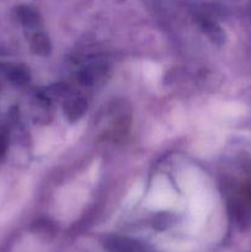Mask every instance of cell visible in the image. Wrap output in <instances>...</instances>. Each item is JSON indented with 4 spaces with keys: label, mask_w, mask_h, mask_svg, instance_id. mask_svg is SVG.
<instances>
[{
    "label": "cell",
    "mask_w": 251,
    "mask_h": 252,
    "mask_svg": "<svg viewBox=\"0 0 251 252\" xmlns=\"http://www.w3.org/2000/svg\"><path fill=\"white\" fill-rule=\"evenodd\" d=\"M63 110L65 117L71 122H74V121H78L79 118L83 117L84 113L88 110V103L81 97L68 98L64 102Z\"/></svg>",
    "instance_id": "6da1fadb"
},
{
    "label": "cell",
    "mask_w": 251,
    "mask_h": 252,
    "mask_svg": "<svg viewBox=\"0 0 251 252\" xmlns=\"http://www.w3.org/2000/svg\"><path fill=\"white\" fill-rule=\"evenodd\" d=\"M203 33L212 41V43L217 46H221L225 42V32L220 29L217 24L211 21H203L201 24Z\"/></svg>",
    "instance_id": "7a4b0ae2"
},
{
    "label": "cell",
    "mask_w": 251,
    "mask_h": 252,
    "mask_svg": "<svg viewBox=\"0 0 251 252\" xmlns=\"http://www.w3.org/2000/svg\"><path fill=\"white\" fill-rule=\"evenodd\" d=\"M32 47H33V51L36 53L41 54V56H48L52 49L51 41H49L48 36L43 33V32L34 34L33 41H32Z\"/></svg>",
    "instance_id": "3957f363"
}]
</instances>
